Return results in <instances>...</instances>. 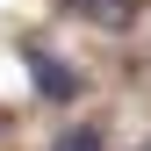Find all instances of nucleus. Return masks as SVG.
<instances>
[{
    "label": "nucleus",
    "mask_w": 151,
    "mask_h": 151,
    "mask_svg": "<svg viewBox=\"0 0 151 151\" xmlns=\"http://www.w3.org/2000/svg\"><path fill=\"white\" fill-rule=\"evenodd\" d=\"M29 72H36V93H43V101H72V93H79V79H72V72L50 58V50H36V58H29Z\"/></svg>",
    "instance_id": "1"
},
{
    "label": "nucleus",
    "mask_w": 151,
    "mask_h": 151,
    "mask_svg": "<svg viewBox=\"0 0 151 151\" xmlns=\"http://www.w3.org/2000/svg\"><path fill=\"white\" fill-rule=\"evenodd\" d=\"M72 7H79V14H93L101 29H122L129 14H137V0H72Z\"/></svg>",
    "instance_id": "2"
},
{
    "label": "nucleus",
    "mask_w": 151,
    "mask_h": 151,
    "mask_svg": "<svg viewBox=\"0 0 151 151\" xmlns=\"http://www.w3.org/2000/svg\"><path fill=\"white\" fill-rule=\"evenodd\" d=\"M50 151H101V129H65Z\"/></svg>",
    "instance_id": "3"
},
{
    "label": "nucleus",
    "mask_w": 151,
    "mask_h": 151,
    "mask_svg": "<svg viewBox=\"0 0 151 151\" xmlns=\"http://www.w3.org/2000/svg\"><path fill=\"white\" fill-rule=\"evenodd\" d=\"M0 129H7V115H0Z\"/></svg>",
    "instance_id": "4"
}]
</instances>
